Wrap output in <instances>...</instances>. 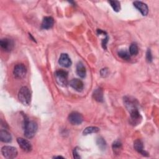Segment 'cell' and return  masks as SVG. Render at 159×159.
Segmentation results:
<instances>
[{
    "label": "cell",
    "mask_w": 159,
    "mask_h": 159,
    "mask_svg": "<svg viewBox=\"0 0 159 159\" xmlns=\"http://www.w3.org/2000/svg\"><path fill=\"white\" fill-rule=\"evenodd\" d=\"M59 64L65 68H68L71 65V60L66 53H61L58 60Z\"/></svg>",
    "instance_id": "12"
},
{
    "label": "cell",
    "mask_w": 159,
    "mask_h": 159,
    "mask_svg": "<svg viewBox=\"0 0 159 159\" xmlns=\"http://www.w3.org/2000/svg\"><path fill=\"white\" fill-rule=\"evenodd\" d=\"M55 76L57 83L63 87H65L68 84V72L63 70H58L55 71Z\"/></svg>",
    "instance_id": "4"
},
{
    "label": "cell",
    "mask_w": 159,
    "mask_h": 159,
    "mask_svg": "<svg viewBox=\"0 0 159 159\" xmlns=\"http://www.w3.org/2000/svg\"><path fill=\"white\" fill-rule=\"evenodd\" d=\"M93 97L95 101L101 102H103V91L101 88H96L93 93Z\"/></svg>",
    "instance_id": "17"
},
{
    "label": "cell",
    "mask_w": 159,
    "mask_h": 159,
    "mask_svg": "<svg viewBox=\"0 0 159 159\" xmlns=\"http://www.w3.org/2000/svg\"><path fill=\"white\" fill-rule=\"evenodd\" d=\"M18 99L24 106H27L30 103L31 93L27 87L23 86L20 89L18 93Z\"/></svg>",
    "instance_id": "2"
},
{
    "label": "cell",
    "mask_w": 159,
    "mask_h": 159,
    "mask_svg": "<svg viewBox=\"0 0 159 159\" xmlns=\"http://www.w3.org/2000/svg\"><path fill=\"white\" fill-rule=\"evenodd\" d=\"M124 104L130 114L139 111V102L133 97L128 96L124 97Z\"/></svg>",
    "instance_id": "3"
},
{
    "label": "cell",
    "mask_w": 159,
    "mask_h": 159,
    "mask_svg": "<svg viewBox=\"0 0 159 159\" xmlns=\"http://www.w3.org/2000/svg\"><path fill=\"white\" fill-rule=\"evenodd\" d=\"M96 144L101 150L103 151L106 150L107 147V143L106 140L102 137H99L97 138Z\"/></svg>",
    "instance_id": "20"
},
{
    "label": "cell",
    "mask_w": 159,
    "mask_h": 159,
    "mask_svg": "<svg viewBox=\"0 0 159 159\" xmlns=\"http://www.w3.org/2000/svg\"><path fill=\"white\" fill-rule=\"evenodd\" d=\"M53 158H64L63 157H61V156H55L53 157Z\"/></svg>",
    "instance_id": "28"
},
{
    "label": "cell",
    "mask_w": 159,
    "mask_h": 159,
    "mask_svg": "<svg viewBox=\"0 0 159 159\" xmlns=\"http://www.w3.org/2000/svg\"><path fill=\"white\" fill-rule=\"evenodd\" d=\"M69 84L73 89H74L75 90H76V91H78V92L82 91L83 89V88H84V84H83V81L77 78L72 79L70 81Z\"/></svg>",
    "instance_id": "10"
},
{
    "label": "cell",
    "mask_w": 159,
    "mask_h": 159,
    "mask_svg": "<svg viewBox=\"0 0 159 159\" xmlns=\"http://www.w3.org/2000/svg\"><path fill=\"white\" fill-rule=\"evenodd\" d=\"M0 140L4 143H9L12 140V136L7 130H1L0 131Z\"/></svg>",
    "instance_id": "16"
},
{
    "label": "cell",
    "mask_w": 159,
    "mask_h": 159,
    "mask_svg": "<svg viewBox=\"0 0 159 159\" xmlns=\"http://www.w3.org/2000/svg\"><path fill=\"white\" fill-rule=\"evenodd\" d=\"M76 71L77 75L81 78H84L86 76V70L84 64L81 61H79L76 65Z\"/></svg>",
    "instance_id": "15"
},
{
    "label": "cell",
    "mask_w": 159,
    "mask_h": 159,
    "mask_svg": "<svg viewBox=\"0 0 159 159\" xmlns=\"http://www.w3.org/2000/svg\"><path fill=\"white\" fill-rule=\"evenodd\" d=\"M112 147L114 153L115 155H119L122 148V143L120 140H117L113 142Z\"/></svg>",
    "instance_id": "18"
},
{
    "label": "cell",
    "mask_w": 159,
    "mask_h": 159,
    "mask_svg": "<svg viewBox=\"0 0 159 159\" xmlns=\"http://www.w3.org/2000/svg\"><path fill=\"white\" fill-rule=\"evenodd\" d=\"M99 131V128L95 126H89L84 129V130L83 132V134L84 135H87L91 134L97 133Z\"/></svg>",
    "instance_id": "19"
},
{
    "label": "cell",
    "mask_w": 159,
    "mask_h": 159,
    "mask_svg": "<svg viewBox=\"0 0 159 159\" xmlns=\"http://www.w3.org/2000/svg\"><path fill=\"white\" fill-rule=\"evenodd\" d=\"M23 128L25 137L28 139H31L34 137L37 131L38 125L35 121L29 120L28 118L25 116L24 119Z\"/></svg>",
    "instance_id": "1"
},
{
    "label": "cell",
    "mask_w": 159,
    "mask_h": 159,
    "mask_svg": "<svg viewBox=\"0 0 159 159\" xmlns=\"http://www.w3.org/2000/svg\"><path fill=\"white\" fill-rule=\"evenodd\" d=\"M1 153L3 157L7 159L14 158L17 155V150L16 148L12 146H4L1 148Z\"/></svg>",
    "instance_id": "5"
},
{
    "label": "cell",
    "mask_w": 159,
    "mask_h": 159,
    "mask_svg": "<svg viewBox=\"0 0 159 159\" xmlns=\"http://www.w3.org/2000/svg\"><path fill=\"white\" fill-rule=\"evenodd\" d=\"M107 41H108V37H107V35L104 39L102 40V46L103 48H104V49L106 48V45H107Z\"/></svg>",
    "instance_id": "26"
},
{
    "label": "cell",
    "mask_w": 159,
    "mask_h": 159,
    "mask_svg": "<svg viewBox=\"0 0 159 159\" xmlns=\"http://www.w3.org/2000/svg\"><path fill=\"white\" fill-rule=\"evenodd\" d=\"M68 120L72 125H80L83 121V117L80 113L74 111L69 114Z\"/></svg>",
    "instance_id": "7"
},
{
    "label": "cell",
    "mask_w": 159,
    "mask_h": 159,
    "mask_svg": "<svg viewBox=\"0 0 159 159\" xmlns=\"http://www.w3.org/2000/svg\"><path fill=\"white\" fill-rule=\"evenodd\" d=\"M17 142L19 145V147L25 152H29L32 150V147L31 143L26 139L24 138H17Z\"/></svg>",
    "instance_id": "9"
},
{
    "label": "cell",
    "mask_w": 159,
    "mask_h": 159,
    "mask_svg": "<svg viewBox=\"0 0 159 159\" xmlns=\"http://www.w3.org/2000/svg\"><path fill=\"white\" fill-rule=\"evenodd\" d=\"M146 59H147V61L148 62H149V63L152 61L153 57H152V55L150 49H148L147 51V53H146Z\"/></svg>",
    "instance_id": "24"
},
{
    "label": "cell",
    "mask_w": 159,
    "mask_h": 159,
    "mask_svg": "<svg viewBox=\"0 0 159 159\" xmlns=\"http://www.w3.org/2000/svg\"><path fill=\"white\" fill-rule=\"evenodd\" d=\"M129 52L130 55H137L138 54L139 48L135 43H132L130 44Z\"/></svg>",
    "instance_id": "22"
},
{
    "label": "cell",
    "mask_w": 159,
    "mask_h": 159,
    "mask_svg": "<svg viewBox=\"0 0 159 159\" xmlns=\"http://www.w3.org/2000/svg\"><path fill=\"white\" fill-rule=\"evenodd\" d=\"M27 69L24 64H17L14 68L13 75L14 78L16 79H22L25 77Z\"/></svg>",
    "instance_id": "6"
},
{
    "label": "cell",
    "mask_w": 159,
    "mask_h": 159,
    "mask_svg": "<svg viewBox=\"0 0 159 159\" xmlns=\"http://www.w3.org/2000/svg\"><path fill=\"white\" fill-rule=\"evenodd\" d=\"M73 158H76V159H78V158H80V156L78 152V149L77 148H75L73 151Z\"/></svg>",
    "instance_id": "25"
},
{
    "label": "cell",
    "mask_w": 159,
    "mask_h": 159,
    "mask_svg": "<svg viewBox=\"0 0 159 159\" xmlns=\"http://www.w3.org/2000/svg\"><path fill=\"white\" fill-rule=\"evenodd\" d=\"M101 75L102 76H106L108 74V70L107 68H103L101 70Z\"/></svg>",
    "instance_id": "27"
},
{
    "label": "cell",
    "mask_w": 159,
    "mask_h": 159,
    "mask_svg": "<svg viewBox=\"0 0 159 159\" xmlns=\"http://www.w3.org/2000/svg\"><path fill=\"white\" fill-rule=\"evenodd\" d=\"M54 24V20L52 17L47 16L45 17L42 22L41 27L43 29H50Z\"/></svg>",
    "instance_id": "14"
},
{
    "label": "cell",
    "mask_w": 159,
    "mask_h": 159,
    "mask_svg": "<svg viewBox=\"0 0 159 159\" xmlns=\"http://www.w3.org/2000/svg\"><path fill=\"white\" fill-rule=\"evenodd\" d=\"M117 54L120 58H121L122 59L125 60H128L130 58V55L129 52L127 50H126L125 49H120L119 51H118Z\"/></svg>",
    "instance_id": "21"
},
{
    "label": "cell",
    "mask_w": 159,
    "mask_h": 159,
    "mask_svg": "<svg viewBox=\"0 0 159 159\" xmlns=\"http://www.w3.org/2000/svg\"><path fill=\"white\" fill-rule=\"evenodd\" d=\"M0 45L1 48L5 52H10L14 47V42L12 40L4 38L2 39L0 41Z\"/></svg>",
    "instance_id": "8"
},
{
    "label": "cell",
    "mask_w": 159,
    "mask_h": 159,
    "mask_svg": "<svg viewBox=\"0 0 159 159\" xmlns=\"http://www.w3.org/2000/svg\"><path fill=\"white\" fill-rule=\"evenodd\" d=\"M134 148L137 152L140 153L142 155L145 157H147L148 155V153L143 150V144L140 139H137L134 141Z\"/></svg>",
    "instance_id": "13"
},
{
    "label": "cell",
    "mask_w": 159,
    "mask_h": 159,
    "mask_svg": "<svg viewBox=\"0 0 159 159\" xmlns=\"http://www.w3.org/2000/svg\"><path fill=\"white\" fill-rule=\"evenodd\" d=\"M109 3L116 12H119L120 10V4L118 1H109Z\"/></svg>",
    "instance_id": "23"
},
{
    "label": "cell",
    "mask_w": 159,
    "mask_h": 159,
    "mask_svg": "<svg viewBox=\"0 0 159 159\" xmlns=\"http://www.w3.org/2000/svg\"><path fill=\"white\" fill-rule=\"evenodd\" d=\"M134 6L140 12L142 16H147L148 12V8L147 5L141 1H134L133 2Z\"/></svg>",
    "instance_id": "11"
}]
</instances>
